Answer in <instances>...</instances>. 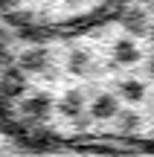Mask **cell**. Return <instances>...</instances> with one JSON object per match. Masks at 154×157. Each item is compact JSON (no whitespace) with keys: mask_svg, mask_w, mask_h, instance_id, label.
<instances>
[{"mask_svg":"<svg viewBox=\"0 0 154 157\" xmlns=\"http://www.w3.org/2000/svg\"><path fill=\"white\" fill-rule=\"evenodd\" d=\"M0 157H154V146L41 134L0 113Z\"/></svg>","mask_w":154,"mask_h":157,"instance_id":"cell-2","label":"cell"},{"mask_svg":"<svg viewBox=\"0 0 154 157\" xmlns=\"http://www.w3.org/2000/svg\"><path fill=\"white\" fill-rule=\"evenodd\" d=\"M122 0H0V17L29 41L76 38L105 23Z\"/></svg>","mask_w":154,"mask_h":157,"instance_id":"cell-1","label":"cell"}]
</instances>
